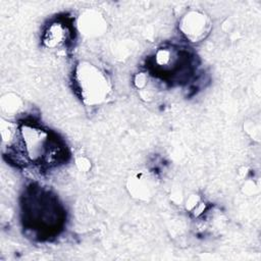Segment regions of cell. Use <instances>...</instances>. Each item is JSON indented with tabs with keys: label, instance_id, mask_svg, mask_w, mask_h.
Listing matches in <instances>:
<instances>
[{
	"label": "cell",
	"instance_id": "6da1fadb",
	"mask_svg": "<svg viewBox=\"0 0 261 261\" xmlns=\"http://www.w3.org/2000/svg\"><path fill=\"white\" fill-rule=\"evenodd\" d=\"M74 83L80 98L87 106L103 104L111 93L107 74L89 61H80L74 69Z\"/></svg>",
	"mask_w": 261,
	"mask_h": 261
},
{
	"label": "cell",
	"instance_id": "7a4b0ae2",
	"mask_svg": "<svg viewBox=\"0 0 261 261\" xmlns=\"http://www.w3.org/2000/svg\"><path fill=\"white\" fill-rule=\"evenodd\" d=\"M23 155L33 162L52 160L54 158L53 142L49 134L41 127L25 123L19 126V141Z\"/></svg>",
	"mask_w": 261,
	"mask_h": 261
},
{
	"label": "cell",
	"instance_id": "3957f363",
	"mask_svg": "<svg viewBox=\"0 0 261 261\" xmlns=\"http://www.w3.org/2000/svg\"><path fill=\"white\" fill-rule=\"evenodd\" d=\"M211 25V20L206 13L200 10H190L180 18L178 28L187 40L198 43L209 35Z\"/></svg>",
	"mask_w": 261,
	"mask_h": 261
},
{
	"label": "cell",
	"instance_id": "277c9868",
	"mask_svg": "<svg viewBox=\"0 0 261 261\" xmlns=\"http://www.w3.org/2000/svg\"><path fill=\"white\" fill-rule=\"evenodd\" d=\"M79 32L89 38H97L107 31V21L103 14L95 9L85 10L76 20Z\"/></svg>",
	"mask_w": 261,
	"mask_h": 261
},
{
	"label": "cell",
	"instance_id": "5b68a950",
	"mask_svg": "<svg viewBox=\"0 0 261 261\" xmlns=\"http://www.w3.org/2000/svg\"><path fill=\"white\" fill-rule=\"evenodd\" d=\"M126 189L133 198L140 201H148L154 195L155 184L148 173L136 171L128 176Z\"/></svg>",
	"mask_w": 261,
	"mask_h": 261
},
{
	"label": "cell",
	"instance_id": "8992f818",
	"mask_svg": "<svg viewBox=\"0 0 261 261\" xmlns=\"http://www.w3.org/2000/svg\"><path fill=\"white\" fill-rule=\"evenodd\" d=\"M71 37V33L63 21H53L47 25L42 41L46 48L51 50H60L64 48Z\"/></svg>",
	"mask_w": 261,
	"mask_h": 261
},
{
	"label": "cell",
	"instance_id": "52a82bcc",
	"mask_svg": "<svg viewBox=\"0 0 261 261\" xmlns=\"http://www.w3.org/2000/svg\"><path fill=\"white\" fill-rule=\"evenodd\" d=\"M154 63L160 72H175L179 70L181 66L180 64H182V55L174 48H160L155 53Z\"/></svg>",
	"mask_w": 261,
	"mask_h": 261
},
{
	"label": "cell",
	"instance_id": "ba28073f",
	"mask_svg": "<svg viewBox=\"0 0 261 261\" xmlns=\"http://www.w3.org/2000/svg\"><path fill=\"white\" fill-rule=\"evenodd\" d=\"M23 108H24V103L22 99L15 94L7 93L3 95L0 100L1 113L5 115L8 119L19 115V113L23 110Z\"/></svg>",
	"mask_w": 261,
	"mask_h": 261
},
{
	"label": "cell",
	"instance_id": "9c48e42d",
	"mask_svg": "<svg viewBox=\"0 0 261 261\" xmlns=\"http://www.w3.org/2000/svg\"><path fill=\"white\" fill-rule=\"evenodd\" d=\"M201 202H202V200H201L200 196H198L196 194H192L187 198V200L185 202L186 209L189 211H193Z\"/></svg>",
	"mask_w": 261,
	"mask_h": 261
},
{
	"label": "cell",
	"instance_id": "30bf717a",
	"mask_svg": "<svg viewBox=\"0 0 261 261\" xmlns=\"http://www.w3.org/2000/svg\"><path fill=\"white\" fill-rule=\"evenodd\" d=\"M75 163H76V166L77 168L81 170V171H88L90 168H91V163L89 161V159L87 157H84V156H80L76 158L75 160Z\"/></svg>",
	"mask_w": 261,
	"mask_h": 261
},
{
	"label": "cell",
	"instance_id": "8fae6325",
	"mask_svg": "<svg viewBox=\"0 0 261 261\" xmlns=\"http://www.w3.org/2000/svg\"><path fill=\"white\" fill-rule=\"evenodd\" d=\"M258 192V187L256 186V184L252 180H248L245 182L244 186V193H246L247 195H254Z\"/></svg>",
	"mask_w": 261,
	"mask_h": 261
}]
</instances>
